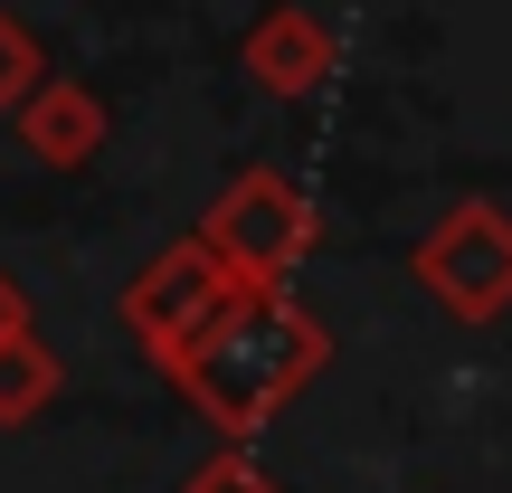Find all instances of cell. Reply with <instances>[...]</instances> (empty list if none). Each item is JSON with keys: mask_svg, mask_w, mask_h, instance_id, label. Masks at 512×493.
<instances>
[{"mask_svg": "<svg viewBox=\"0 0 512 493\" xmlns=\"http://www.w3.org/2000/svg\"><path fill=\"white\" fill-rule=\"evenodd\" d=\"M38 86H48V57H38V38L0 10V114H29Z\"/></svg>", "mask_w": 512, "mask_h": 493, "instance_id": "8", "label": "cell"}, {"mask_svg": "<svg viewBox=\"0 0 512 493\" xmlns=\"http://www.w3.org/2000/svg\"><path fill=\"white\" fill-rule=\"evenodd\" d=\"M57 389H67V361L48 351V332H19V342H0V427L48 418Z\"/></svg>", "mask_w": 512, "mask_h": 493, "instance_id": "7", "label": "cell"}, {"mask_svg": "<svg viewBox=\"0 0 512 493\" xmlns=\"http://www.w3.org/2000/svg\"><path fill=\"white\" fill-rule=\"evenodd\" d=\"M19 332H38V313L19 294V275H0V342H19Z\"/></svg>", "mask_w": 512, "mask_h": 493, "instance_id": "10", "label": "cell"}, {"mask_svg": "<svg viewBox=\"0 0 512 493\" xmlns=\"http://www.w3.org/2000/svg\"><path fill=\"white\" fill-rule=\"evenodd\" d=\"M418 285L437 294L456 323H503L512 313V209L494 200H456L418 247H408Z\"/></svg>", "mask_w": 512, "mask_h": 493, "instance_id": "4", "label": "cell"}, {"mask_svg": "<svg viewBox=\"0 0 512 493\" xmlns=\"http://www.w3.org/2000/svg\"><path fill=\"white\" fill-rule=\"evenodd\" d=\"M19 143H29L48 171L95 162V143H105V105H95V86H76V76H48V86L29 95V114H19Z\"/></svg>", "mask_w": 512, "mask_h": 493, "instance_id": "6", "label": "cell"}, {"mask_svg": "<svg viewBox=\"0 0 512 493\" xmlns=\"http://www.w3.org/2000/svg\"><path fill=\"white\" fill-rule=\"evenodd\" d=\"M200 238L228 256L238 285H294V266L313 256V200L285 181V171H238L219 200L200 209Z\"/></svg>", "mask_w": 512, "mask_h": 493, "instance_id": "3", "label": "cell"}, {"mask_svg": "<svg viewBox=\"0 0 512 493\" xmlns=\"http://www.w3.org/2000/svg\"><path fill=\"white\" fill-rule=\"evenodd\" d=\"M238 294H247V285L228 275V256L209 247L200 228H190V238H171V247H162V256H152V266L124 285V332L143 342V361L171 380V370L190 361V342H200V332L219 323Z\"/></svg>", "mask_w": 512, "mask_h": 493, "instance_id": "2", "label": "cell"}, {"mask_svg": "<svg viewBox=\"0 0 512 493\" xmlns=\"http://www.w3.org/2000/svg\"><path fill=\"white\" fill-rule=\"evenodd\" d=\"M323 361H332V332L313 323L294 294L247 285L238 304H228L219 323L190 342V361L171 370V389H181V399L200 408V418L219 427L228 446H247V437H256V427H266V418H275V408H285Z\"/></svg>", "mask_w": 512, "mask_h": 493, "instance_id": "1", "label": "cell"}, {"mask_svg": "<svg viewBox=\"0 0 512 493\" xmlns=\"http://www.w3.org/2000/svg\"><path fill=\"white\" fill-rule=\"evenodd\" d=\"M181 493H275V475L247 456V446H219L209 465H190V484Z\"/></svg>", "mask_w": 512, "mask_h": 493, "instance_id": "9", "label": "cell"}, {"mask_svg": "<svg viewBox=\"0 0 512 493\" xmlns=\"http://www.w3.org/2000/svg\"><path fill=\"white\" fill-rule=\"evenodd\" d=\"M247 76L266 95H313L332 76V29H323V19H304V10H266L247 29Z\"/></svg>", "mask_w": 512, "mask_h": 493, "instance_id": "5", "label": "cell"}]
</instances>
